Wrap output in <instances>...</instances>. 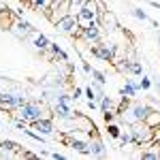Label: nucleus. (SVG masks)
Returning a JSON list of instances; mask_svg holds the SVG:
<instances>
[{
    "mask_svg": "<svg viewBox=\"0 0 160 160\" xmlns=\"http://www.w3.org/2000/svg\"><path fill=\"white\" fill-rule=\"evenodd\" d=\"M128 128H130V135H132V145H137V148H141L143 143H152L156 139V130L152 126H148L145 122H135Z\"/></svg>",
    "mask_w": 160,
    "mask_h": 160,
    "instance_id": "nucleus-1",
    "label": "nucleus"
},
{
    "mask_svg": "<svg viewBox=\"0 0 160 160\" xmlns=\"http://www.w3.org/2000/svg\"><path fill=\"white\" fill-rule=\"evenodd\" d=\"M43 113H45V109H43L41 102H37V100H26L24 105L17 109V118H22L28 124H32V122H37V120H41V118H45Z\"/></svg>",
    "mask_w": 160,
    "mask_h": 160,
    "instance_id": "nucleus-2",
    "label": "nucleus"
},
{
    "mask_svg": "<svg viewBox=\"0 0 160 160\" xmlns=\"http://www.w3.org/2000/svg\"><path fill=\"white\" fill-rule=\"evenodd\" d=\"M90 51H92V56L100 58L102 62H113L115 53H118V45H113L109 41H98V43L90 45Z\"/></svg>",
    "mask_w": 160,
    "mask_h": 160,
    "instance_id": "nucleus-3",
    "label": "nucleus"
},
{
    "mask_svg": "<svg viewBox=\"0 0 160 160\" xmlns=\"http://www.w3.org/2000/svg\"><path fill=\"white\" fill-rule=\"evenodd\" d=\"M26 100H28V98H26L22 92H0V109L17 111Z\"/></svg>",
    "mask_w": 160,
    "mask_h": 160,
    "instance_id": "nucleus-4",
    "label": "nucleus"
},
{
    "mask_svg": "<svg viewBox=\"0 0 160 160\" xmlns=\"http://www.w3.org/2000/svg\"><path fill=\"white\" fill-rule=\"evenodd\" d=\"M53 26H56V30H58L60 34H68V37H77L79 30H81V24H79L77 15H66L64 19L56 22Z\"/></svg>",
    "mask_w": 160,
    "mask_h": 160,
    "instance_id": "nucleus-5",
    "label": "nucleus"
},
{
    "mask_svg": "<svg viewBox=\"0 0 160 160\" xmlns=\"http://www.w3.org/2000/svg\"><path fill=\"white\" fill-rule=\"evenodd\" d=\"M71 102H73V96H68V94H60L58 100H56V105H53V115H56L58 120H68V118H73ZM75 113H77V111H75Z\"/></svg>",
    "mask_w": 160,
    "mask_h": 160,
    "instance_id": "nucleus-6",
    "label": "nucleus"
},
{
    "mask_svg": "<svg viewBox=\"0 0 160 160\" xmlns=\"http://www.w3.org/2000/svg\"><path fill=\"white\" fill-rule=\"evenodd\" d=\"M45 15L49 17L51 24H56V22L64 19L66 15H71V0H60V2H53L49 9L45 11Z\"/></svg>",
    "mask_w": 160,
    "mask_h": 160,
    "instance_id": "nucleus-7",
    "label": "nucleus"
},
{
    "mask_svg": "<svg viewBox=\"0 0 160 160\" xmlns=\"http://www.w3.org/2000/svg\"><path fill=\"white\" fill-rule=\"evenodd\" d=\"M77 37L88 41L90 45H92V43H98L100 38H102V28H100L98 19H96V22H90V24H86V26H81V30H79Z\"/></svg>",
    "mask_w": 160,
    "mask_h": 160,
    "instance_id": "nucleus-8",
    "label": "nucleus"
},
{
    "mask_svg": "<svg viewBox=\"0 0 160 160\" xmlns=\"http://www.w3.org/2000/svg\"><path fill=\"white\" fill-rule=\"evenodd\" d=\"M77 19H79L81 26L90 24V22H96L98 19V4H96V0H86L81 11L77 13Z\"/></svg>",
    "mask_w": 160,
    "mask_h": 160,
    "instance_id": "nucleus-9",
    "label": "nucleus"
},
{
    "mask_svg": "<svg viewBox=\"0 0 160 160\" xmlns=\"http://www.w3.org/2000/svg\"><path fill=\"white\" fill-rule=\"evenodd\" d=\"M11 32L17 38H26V37H30L34 30H32V24H30V22H26L24 17H17L11 24Z\"/></svg>",
    "mask_w": 160,
    "mask_h": 160,
    "instance_id": "nucleus-10",
    "label": "nucleus"
},
{
    "mask_svg": "<svg viewBox=\"0 0 160 160\" xmlns=\"http://www.w3.org/2000/svg\"><path fill=\"white\" fill-rule=\"evenodd\" d=\"M30 126H32L37 132H41V135H45V137H51L53 132H56L53 120H51V118H41V120H37V122H32Z\"/></svg>",
    "mask_w": 160,
    "mask_h": 160,
    "instance_id": "nucleus-11",
    "label": "nucleus"
},
{
    "mask_svg": "<svg viewBox=\"0 0 160 160\" xmlns=\"http://www.w3.org/2000/svg\"><path fill=\"white\" fill-rule=\"evenodd\" d=\"M98 24H100V28L105 30V32H115L120 26H118V19H115V15L113 13H109V11H105L102 15H98Z\"/></svg>",
    "mask_w": 160,
    "mask_h": 160,
    "instance_id": "nucleus-12",
    "label": "nucleus"
},
{
    "mask_svg": "<svg viewBox=\"0 0 160 160\" xmlns=\"http://www.w3.org/2000/svg\"><path fill=\"white\" fill-rule=\"evenodd\" d=\"M141 158L145 160H160V141L154 139L145 149H141Z\"/></svg>",
    "mask_w": 160,
    "mask_h": 160,
    "instance_id": "nucleus-13",
    "label": "nucleus"
},
{
    "mask_svg": "<svg viewBox=\"0 0 160 160\" xmlns=\"http://www.w3.org/2000/svg\"><path fill=\"white\" fill-rule=\"evenodd\" d=\"M90 156H107V148H105L102 139L96 135L90 137Z\"/></svg>",
    "mask_w": 160,
    "mask_h": 160,
    "instance_id": "nucleus-14",
    "label": "nucleus"
},
{
    "mask_svg": "<svg viewBox=\"0 0 160 160\" xmlns=\"http://www.w3.org/2000/svg\"><path fill=\"white\" fill-rule=\"evenodd\" d=\"M137 92H139V83L135 79H126V86L120 88V96H126V98H135Z\"/></svg>",
    "mask_w": 160,
    "mask_h": 160,
    "instance_id": "nucleus-15",
    "label": "nucleus"
},
{
    "mask_svg": "<svg viewBox=\"0 0 160 160\" xmlns=\"http://www.w3.org/2000/svg\"><path fill=\"white\" fill-rule=\"evenodd\" d=\"M32 45H34L37 51H45V49H49L51 41L45 34H41V32H32Z\"/></svg>",
    "mask_w": 160,
    "mask_h": 160,
    "instance_id": "nucleus-16",
    "label": "nucleus"
},
{
    "mask_svg": "<svg viewBox=\"0 0 160 160\" xmlns=\"http://www.w3.org/2000/svg\"><path fill=\"white\" fill-rule=\"evenodd\" d=\"M98 109H100V113H105V111H113V113L118 115V111H120V107H118V105H115V102H113V100H111L109 96L105 94V96L100 98V105H98Z\"/></svg>",
    "mask_w": 160,
    "mask_h": 160,
    "instance_id": "nucleus-17",
    "label": "nucleus"
},
{
    "mask_svg": "<svg viewBox=\"0 0 160 160\" xmlns=\"http://www.w3.org/2000/svg\"><path fill=\"white\" fill-rule=\"evenodd\" d=\"M2 149L9 152V154H19V152H22V145L15 143V141H11V139H4V141H2Z\"/></svg>",
    "mask_w": 160,
    "mask_h": 160,
    "instance_id": "nucleus-18",
    "label": "nucleus"
},
{
    "mask_svg": "<svg viewBox=\"0 0 160 160\" xmlns=\"http://www.w3.org/2000/svg\"><path fill=\"white\" fill-rule=\"evenodd\" d=\"M51 2H53V0H30L28 4H30L34 11H38V9H41V11L45 13V11H47V9L51 7Z\"/></svg>",
    "mask_w": 160,
    "mask_h": 160,
    "instance_id": "nucleus-19",
    "label": "nucleus"
},
{
    "mask_svg": "<svg viewBox=\"0 0 160 160\" xmlns=\"http://www.w3.org/2000/svg\"><path fill=\"white\" fill-rule=\"evenodd\" d=\"M49 49H51V53H53L56 58H60L62 62H68V53H66V51L62 49V47L58 45V43H51V45H49Z\"/></svg>",
    "mask_w": 160,
    "mask_h": 160,
    "instance_id": "nucleus-20",
    "label": "nucleus"
},
{
    "mask_svg": "<svg viewBox=\"0 0 160 160\" xmlns=\"http://www.w3.org/2000/svg\"><path fill=\"white\" fill-rule=\"evenodd\" d=\"M145 124L152 126V128H158V126H160V113H158V111H149L148 118H145Z\"/></svg>",
    "mask_w": 160,
    "mask_h": 160,
    "instance_id": "nucleus-21",
    "label": "nucleus"
},
{
    "mask_svg": "<svg viewBox=\"0 0 160 160\" xmlns=\"http://www.w3.org/2000/svg\"><path fill=\"white\" fill-rule=\"evenodd\" d=\"M107 132H109L111 139H120V135H122V128H120L115 122H109V124H107Z\"/></svg>",
    "mask_w": 160,
    "mask_h": 160,
    "instance_id": "nucleus-22",
    "label": "nucleus"
},
{
    "mask_svg": "<svg viewBox=\"0 0 160 160\" xmlns=\"http://www.w3.org/2000/svg\"><path fill=\"white\" fill-rule=\"evenodd\" d=\"M24 135L30 137V139H34V141H38L41 145L45 143V135H41V132H34V128H24Z\"/></svg>",
    "mask_w": 160,
    "mask_h": 160,
    "instance_id": "nucleus-23",
    "label": "nucleus"
},
{
    "mask_svg": "<svg viewBox=\"0 0 160 160\" xmlns=\"http://www.w3.org/2000/svg\"><path fill=\"white\" fill-rule=\"evenodd\" d=\"M120 143H122V148H126V145H130L132 143V135H130V128H126V130H122V135H120V139H118Z\"/></svg>",
    "mask_w": 160,
    "mask_h": 160,
    "instance_id": "nucleus-24",
    "label": "nucleus"
},
{
    "mask_svg": "<svg viewBox=\"0 0 160 160\" xmlns=\"http://www.w3.org/2000/svg\"><path fill=\"white\" fill-rule=\"evenodd\" d=\"M130 75H143V64L137 60H130Z\"/></svg>",
    "mask_w": 160,
    "mask_h": 160,
    "instance_id": "nucleus-25",
    "label": "nucleus"
},
{
    "mask_svg": "<svg viewBox=\"0 0 160 160\" xmlns=\"http://www.w3.org/2000/svg\"><path fill=\"white\" fill-rule=\"evenodd\" d=\"M92 77H94V81H98V83H102V86H105V83H107V77H105V73H100V71H96V68H92Z\"/></svg>",
    "mask_w": 160,
    "mask_h": 160,
    "instance_id": "nucleus-26",
    "label": "nucleus"
},
{
    "mask_svg": "<svg viewBox=\"0 0 160 160\" xmlns=\"http://www.w3.org/2000/svg\"><path fill=\"white\" fill-rule=\"evenodd\" d=\"M152 86H154V81H152L149 77H145V75H143V79L139 81V90H152Z\"/></svg>",
    "mask_w": 160,
    "mask_h": 160,
    "instance_id": "nucleus-27",
    "label": "nucleus"
},
{
    "mask_svg": "<svg viewBox=\"0 0 160 160\" xmlns=\"http://www.w3.org/2000/svg\"><path fill=\"white\" fill-rule=\"evenodd\" d=\"M132 15H135L137 19H143V22H149V15L143 9H132Z\"/></svg>",
    "mask_w": 160,
    "mask_h": 160,
    "instance_id": "nucleus-28",
    "label": "nucleus"
},
{
    "mask_svg": "<svg viewBox=\"0 0 160 160\" xmlns=\"http://www.w3.org/2000/svg\"><path fill=\"white\" fill-rule=\"evenodd\" d=\"M13 126H15L17 130H22V132H24V128H28V122L22 120V118H17V120H13Z\"/></svg>",
    "mask_w": 160,
    "mask_h": 160,
    "instance_id": "nucleus-29",
    "label": "nucleus"
},
{
    "mask_svg": "<svg viewBox=\"0 0 160 160\" xmlns=\"http://www.w3.org/2000/svg\"><path fill=\"white\" fill-rule=\"evenodd\" d=\"M102 120H105V124L115 122V113H113V111H105V113H102Z\"/></svg>",
    "mask_w": 160,
    "mask_h": 160,
    "instance_id": "nucleus-30",
    "label": "nucleus"
},
{
    "mask_svg": "<svg viewBox=\"0 0 160 160\" xmlns=\"http://www.w3.org/2000/svg\"><path fill=\"white\" fill-rule=\"evenodd\" d=\"M81 94H83V90H81V88H75L71 96H73V100H77V98H81Z\"/></svg>",
    "mask_w": 160,
    "mask_h": 160,
    "instance_id": "nucleus-31",
    "label": "nucleus"
},
{
    "mask_svg": "<svg viewBox=\"0 0 160 160\" xmlns=\"http://www.w3.org/2000/svg\"><path fill=\"white\" fill-rule=\"evenodd\" d=\"M81 68H83V73H88V75L92 73V64H90V62H86V60L81 62Z\"/></svg>",
    "mask_w": 160,
    "mask_h": 160,
    "instance_id": "nucleus-32",
    "label": "nucleus"
},
{
    "mask_svg": "<svg viewBox=\"0 0 160 160\" xmlns=\"http://www.w3.org/2000/svg\"><path fill=\"white\" fill-rule=\"evenodd\" d=\"M51 158H56V160H64V156L62 154H58V152H53V154H49Z\"/></svg>",
    "mask_w": 160,
    "mask_h": 160,
    "instance_id": "nucleus-33",
    "label": "nucleus"
},
{
    "mask_svg": "<svg viewBox=\"0 0 160 160\" xmlns=\"http://www.w3.org/2000/svg\"><path fill=\"white\" fill-rule=\"evenodd\" d=\"M0 149H2V139H0Z\"/></svg>",
    "mask_w": 160,
    "mask_h": 160,
    "instance_id": "nucleus-34",
    "label": "nucleus"
},
{
    "mask_svg": "<svg viewBox=\"0 0 160 160\" xmlns=\"http://www.w3.org/2000/svg\"><path fill=\"white\" fill-rule=\"evenodd\" d=\"M22 2H30V0H22Z\"/></svg>",
    "mask_w": 160,
    "mask_h": 160,
    "instance_id": "nucleus-35",
    "label": "nucleus"
},
{
    "mask_svg": "<svg viewBox=\"0 0 160 160\" xmlns=\"http://www.w3.org/2000/svg\"><path fill=\"white\" fill-rule=\"evenodd\" d=\"M0 11H2V7H0Z\"/></svg>",
    "mask_w": 160,
    "mask_h": 160,
    "instance_id": "nucleus-36",
    "label": "nucleus"
},
{
    "mask_svg": "<svg viewBox=\"0 0 160 160\" xmlns=\"http://www.w3.org/2000/svg\"><path fill=\"white\" fill-rule=\"evenodd\" d=\"M0 92H2V90H0Z\"/></svg>",
    "mask_w": 160,
    "mask_h": 160,
    "instance_id": "nucleus-37",
    "label": "nucleus"
}]
</instances>
